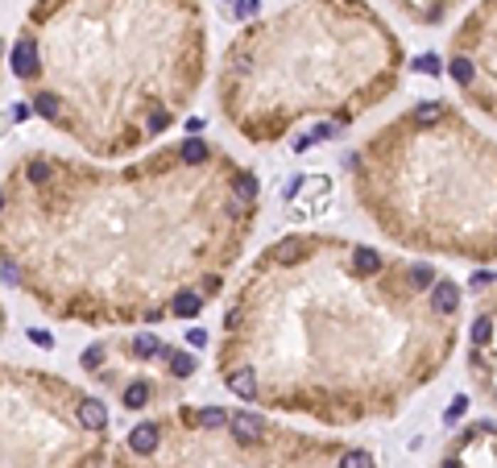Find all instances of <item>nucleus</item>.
I'll return each instance as SVG.
<instances>
[{"mask_svg": "<svg viewBox=\"0 0 497 468\" xmlns=\"http://www.w3.org/2000/svg\"><path fill=\"white\" fill-rule=\"evenodd\" d=\"M261 183L220 149L183 146L100 174L33 153L0 191V278L83 323H162L174 303L220 295L253 224Z\"/></svg>", "mask_w": 497, "mask_h": 468, "instance_id": "1", "label": "nucleus"}, {"mask_svg": "<svg viewBox=\"0 0 497 468\" xmlns=\"http://www.w3.org/2000/svg\"><path fill=\"white\" fill-rule=\"evenodd\" d=\"M410 266L356 273L353 245L311 236L290 266L265 253L224 315L220 373L249 365L257 398L328 423L398 410L456 348V320L410 286Z\"/></svg>", "mask_w": 497, "mask_h": 468, "instance_id": "2", "label": "nucleus"}, {"mask_svg": "<svg viewBox=\"0 0 497 468\" xmlns=\"http://www.w3.org/2000/svg\"><path fill=\"white\" fill-rule=\"evenodd\" d=\"M203 54V0H33L9 62L29 96L58 104V129L124 153L174 124Z\"/></svg>", "mask_w": 497, "mask_h": 468, "instance_id": "3", "label": "nucleus"}, {"mask_svg": "<svg viewBox=\"0 0 497 468\" xmlns=\"http://www.w3.org/2000/svg\"><path fill=\"white\" fill-rule=\"evenodd\" d=\"M398 71L402 46L365 0H294L233 38L220 99L240 137L278 141L307 112L356 121L398 87Z\"/></svg>", "mask_w": 497, "mask_h": 468, "instance_id": "4", "label": "nucleus"}, {"mask_svg": "<svg viewBox=\"0 0 497 468\" xmlns=\"http://www.w3.org/2000/svg\"><path fill=\"white\" fill-rule=\"evenodd\" d=\"M344 166L369 216L410 249L497 261V146L448 108L435 124L398 116Z\"/></svg>", "mask_w": 497, "mask_h": 468, "instance_id": "5", "label": "nucleus"}, {"mask_svg": "<svg viewBox=\"0 0 497 468\" xmlns=\"http://www.w3.org/2000/svg\"><path fill=\"white\" fill-rule=\"evenodd\" d=\"M402 17H410L415 25H444L464 4V0H390Z\"/></svg>", "mask_w": 497, "mask_h": 468, "instance_id": "6", "label": "nucleus"}, {"mask_svg": "<svg viewBox=\"0 0 497 468\" xmlns=\"http://www.w3.org/2000/svg\"><path fill=\"white\" fill-rule=\"evenodd\" d=\"M427 298H431V307L439 311V315H448V320H456V311H460V298H464V290H460V282H451V278H439L431 290H427Z\"/></svg>", "mask_w": 497, "mask_h": 468, "instance_id": "7", "label": "nucleus"}, {"mask_svg": "<svg viewBox=\"0 0 497 468\" xmlns=\"http://www.w3.org/2000/svg\"><path fill=\"white\" fill-rule=\"evenodd\" d=\"M228 431L245 440V444H257L269 435V423L261 419V415H249V410H233V419H228Z\"/></svg>", "mask_w": 497, "mask_h": 468, "instance_id": "8", "label": "nucleus"}, {"mask_svg": "<svg viewBox=\"0 0 497 468\" xmlns=\"http://www.w3.org/2000/svg\"><path fill=\"white\" fill-rule=\"evenodd\" d=\"M162 423H137L133 431H129V452H137V456H154L158 447H162Z\"/></svg>", "mask_w": 497, "mask_h": 468, "instance_id": "9", "label": "nucleus"}, {"mask_svg": "<svg viewBox=\"0 0 497 468\" xmlns=\"http://www.w3.org/2000/svg\"><path fill=\"white\" fill-rule=\"evenodd\" d=\"M224 386H228L237 398H245V402H249V398H257V373L249 369V365H237V369L224 373Z\"/></svg>", "mask_w": 497, "mask_h": 468, "instance_id": "10", "label": "nucleus"}, {"mask_svg": "<svg viewBox=\"0 0 497 468\" xmlns=\"http://www.w3.org/2000/svg\"><path fill=\"white\" fill-rule=\"evenodd\" d=\"M79 423H83L87 431L100 435V431L108 427V410H104V402H100V398H83V402H79Z\"/></svg>", "mask_w": 497, "mask_h": 468, "instance_id": "11", "label": "nucleus"}, {"mask_svg": "<svg viewBox=\"0 0 497 468\" xmlns=\"http://www.w3.org/2000/svg\"><path fill=\"white\" fill-rule=\"evenodd\" d=\"M228 419H233V410H220V406H199V410H195V423L208 427V431H224Z\"/></svg>", "mask_w": 497, "mask_h": 468, "instance_id": "12", "label": "nucleus"}, {"mask_svg": "<svg viewBox=\"0 0 497 468\" xmlns=\"http://www.w3.org/2000/svg\"><path fill=\"white\" fill-rule=\"evenodd\" d=\"M203 303H208V298L199 295V290H187V295L174 303V320H195V315L203 311Z\"/></svg>", "mask_w": 497, "mask_h": 468, "instance_id": "13", "label": "nucleus"}, {"mask_svg": "<svg viewBox=\"0 0 497 468\" xmlns=\"http://www.w3.org/2000/svg\"><path fill=\"white\" fill-rule=\"evenodd\" d=\"M373 464H378V460H373V452H365V447H344L336 468H373Z\"/></svg>", "mask_w": 497, "mask_h": 468, "instance_id": "14", "label": "nucleus"}, {"mask_svg": "<svg viewBox=\"0 0 497 468\" xmlns=\"http://www.w3.org/2000/svg\"><path fill=\"white\" fill-rule=\"evenodd\" d=\"M195 365H199V361H195L191 352H174V357H170V377H191Z\"/></svg>", "mask_w": 497, "mask_h": 468, "instance_id": "15", "label": "nucleus"}, {"mask_svg": "<svg viewBox=\"0 0 497 468\" xmlns=\"http://www.w3.org/2000/svg\"><path fill=\"white\" fill-rule=\"evenodd\" d=\"M464 410H469V398H464V394L451 398V406L444 410V423H448V427H451V423H460V419H464Z\"/></svg>", "mask_w": 497, "mask_h": 468, "instance_id": "16", "label": "nucleus"}, {"mask_svg": "<svg viewBox=\"0 0 497 468\" xmlns=\"http://www.w3.org/2000/svg\"><path fill=\"white\" fill-rule=\"evenodd\" d=\"M415 71H419V75H439V58H435V54H423V58H415Z\"/></svg>", "mask_w": 497, "mask_h": 468, "instance_id": "17", "label": "nucleus"}, {"mask_svg": "<svg viewBox=\"0 0 497 468\" xmlns=\"http://www.w3.org/2000/svg\"><path fill=\"white\" fill-rule=\"evenodd\" d=\"M493 282H497V278L489 270H476L473 278H469V286H473V290H485V286H493Z\"/></svg>", "mask_w": 497, "mask_h": 468, "instance_id": "18", "label": "nucleus"}, {"mask_svg": "<svg viewBox=\"0 0 497 468\" xmlns=\"http://www.w3.org/2000/svg\"><path fill=\"white\" fill-rule=\"evenodd\" d=\"M29 340H33L38 348H54V336H50V332H42V327H29Z\"/></svg>", "mask_w": 497, "mask_h": 468, "instance_id": "19", "label": "nucleus"}, {"mask_svg": "<svg viewBox=\"0 0 497 468\" xmlns=\"http://www.w3.org/2000/svg\"><path fill=\"white\" fill-rule=\"evenodd\" d=\"M187 340H191V348H203V344H208V332H203V327H195V332H187Z\"/></svg>", "mask_w": 497, "mask_h": 468, "instance_id": "20", "label": "nucleus"}, {"mask_svg": "<svg viewBox=\"0 0 497 468\" xmlns=\"http://www.w3.org/2000/svg\"><path fill=\"white\" fill-rule=\"evenodd\" d=\"M240 17H245V21H249V17H253V13H257V0H240V9H237Z\"/></svg>", "mask_w": 497, "mask_h": 468, "instance_id": "21", "label": "nucleus"}]
</instances>
